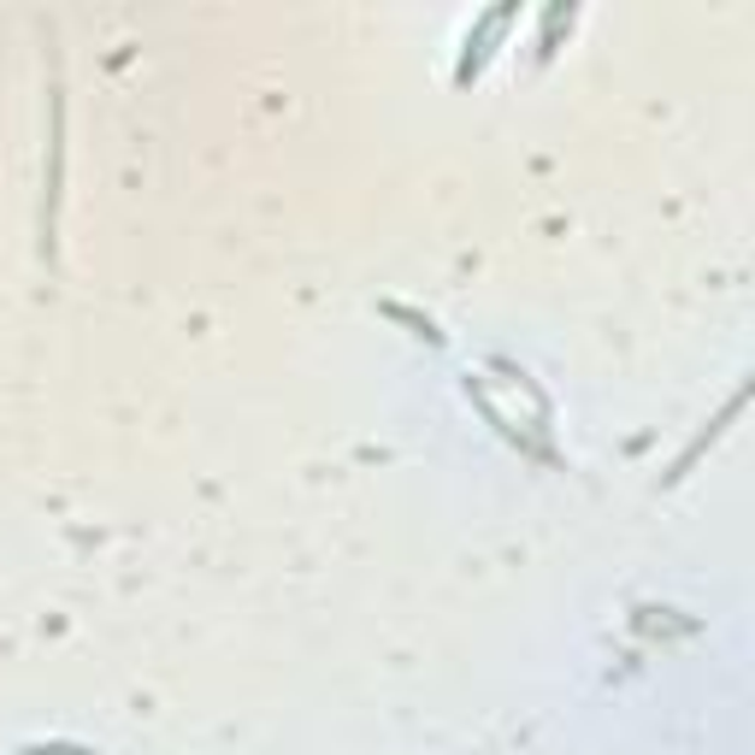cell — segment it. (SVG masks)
<instances>
[{
	"mask_svg": "<svg viewBox=\"0 0 755 755\" xmlns=\"http://www.w3.org/2000/svg\"><path fill=\"white\" fill-rule=\"evenodd\" d=\"M514 19L519 12L514 7H502V12H490L484 24H478V36H467V60L455 65V77L467 83V77H478V71H484V60H490V48H496V36H507L514 31Z\"/></svg>",
	"mask_w": 755,
	"mask_h": 755,
	"instance_id": "cell-1",
	"label": "cell"
}]
</instances>
